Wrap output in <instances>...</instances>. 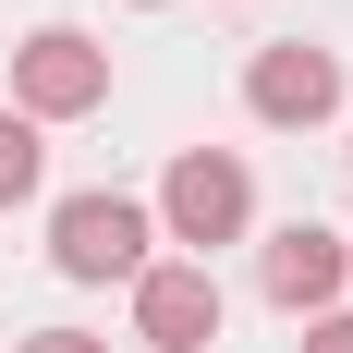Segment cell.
<instances>
[{"label":"cell","mask_w":353,"mask_h":353,"mask_svg":"<svg viewBox=\"0 0 353 353\" xmlns=\"http://www.w3.org/2000/svg\"><path fill=\"white\" fill-rule=\"evenodd\" d=\"M146 219H159V244H183L195 268H208L219 244H244V232H256V159H244V146H171V171H159Z\"/></svg>","instance_id":"cell-1"},{"label":"cell","mask_w":353,"mask_h":353,"mask_svg":"<svg viewBox=\"0 0 353 353\" xmlns=\"http://www.w3.org/2000/svg\"><path fill=\"white\" fill-rule=\"evenodd\" d=\"M146 256H159V219H146V195H122V183H85V195L49 208V268H61L73 292L134 281Z\"/></svg>","instance_id":"cell-2"},{"label":"cell","mask_w":353,"mask_h":353,"mask_svg":"<svg viewBox=\"0 0 353 353\" xmlns=\"http://www.w3.org/2000/svg\"><path fill=\"white\" fill-rule=\"evenodd\" d=\"M341 110H353V85H341V49H329V37H268V49H244V122L317 134Z\"/></svg>","instance_id":"cell-3"},{"label":"cell","mask_w":353,"mask_h":353,"mask_svg":"<svg viewBox=\"0 0 353 353\" xmlns=\"http://www.w3.org/2000/svg\"><path fill=\"white\" fill-rule=\"evenodd\" d=\"M12 110H25L37 134H61V122H98L110 110V49L85 25H37L12 49Z\"/></svg>","instance_id":"cell-4"},{"label":"cell","mask_w":353,"mask_h":353,"mask_svg":"<svg viewBox=\"0 0 353 353\" xmlns=\"http://www.w3.org/2000/svg\"><path fill=\"white\" fill-rule=\"evenodd\" d=\"M122 305H134V341L146 353H208L219 317H232L219 268H195V256H146L134 281H122Z\"/></svg>","instance_id":"cell-5"},{"label":"cell","mask_w":353,"mask_h":353,"mask_svg":"<svg viewBox=\"0 0 353 353\" xmlns=\"http://www.w3.org/2000/svg\"><path fill=\"white\" fill-rule=\"evenodd\" d=\"M256 292H268L292 329H305V317H329V305L353 292V244L329 232V219H281V232L256 244Z\"/></svg>","instance_id":"cell-6"},{"label":"cell","mask_w":353,"mask_h":353,"mask_svg":"<svg viewBox=\"0 0 353 353\" xmlns=\"http://www.w3.org/2000/svg\"><path fill=\"white\" fill-rule=\"evenodd\" d=\"M37 183H49V134L25 110H0V208H37Z\"/></svg>","instance_id":"cell-7"},{"label":"cell","mask_w":353,"mask_h":353,"mask_svg":"<svg viewBox=\"0 0 353 353\" xmlns=\"http://www.w3.org/2000/svg\"><path fill=\"white\" fill-rule=\"evenodd\" d=\"M12 353H110V341H98V329H25Z\"/></svg>","instance_id":"cell-8"},{"label":"cell","mask_w":353,"mask_h":353,"mask_svg":"<svg viewBox=\"0 0 353 353\" xmlns=\"http://www.w3.org/2000/svg\"><path fill=\"white\" fill-rule=\"evenodd\" d=\"M305 353H353V305H329V317H305Z\"/></svg>","instance_id":"cell-9"},{"label":"cell","mask_w":353,"mask_h":353,"mask_svg":"<svg viewBox=\"0 0 353 353\" xmlns=\"http://www.w3.org/2000/svg\"><path fill=\"white\" fill-rule=\"evenodd\" d=\"M134 12H159V0H134Z\"/></svg>","instance_id":"cell-10"},{"label":"cell","mask_w":353,"mask_h":353,"mask_svg":"<svg viewBox=\"0 0 353 353\" xmlns=\"http://www.w3.org/2000/svg\"><path fill=\"white\" fill-rule=\"evenodd\" d=\"M341 244H353V232H341Z\"/></svg>","instance_id":"cell-11"}]
</instances>
